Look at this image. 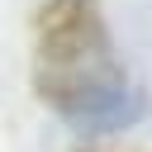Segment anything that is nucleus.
<instances>
[{
	"instance_id": "nucleus-1",
	"label": "nucleus",
	"mask_w": 152,
	"mask_h": 152,
	"mask_svg": "<svg viewBox=\"0 0 152 152\" xmlns=\"http://www.w3.org/2000/svg\"><path fill=\"white\" fill-rule=\"evenodd\" d=\"M114 62L109 28L95 0H48L33 14V66L38 71H76Z\"/></svg>"
}]
</instances>
